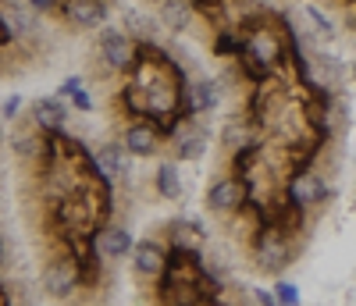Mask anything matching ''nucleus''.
I'll use <instances>...</instances> for the list:
<instances>
[{
    "instance_id": "nucleus-1",
    "label": "nucleus",
    "mask_w": 356,
    "mask_h": 306,
    "mask_svg": "<svg viewBox=\"0 0 356 306\" xmlns=\"http://www.w3.org/2000/svg\"><path fill=\"white\" fill-rule=\"evenodd\" d=\"M246 253H250V260H253V267H257L260 274H271V278H278V274L292 264V257H296V242H292L282 228L264 225V228L246 242Z\"/></svg>"
},
{
    "instance_id": "nucleus-2",
    "label": "nucleus",
    "mask_w": 356,
    "mask_h": 306,
    "mask_svg": "<svg viewBox=\"0 0 356 306\" xmlns=\"http://www.w3.org/2000/svg\"><path fill=\"white\" fill-rule=\"evenodd\" d=\"M292 104V89L282 75L267 79V82H257L250 89V100H246V118L257 132H271V125L278 121V114Z\"/></svg>"
},
{
    "instance_id": "nucleus-3",
    "label": "nucleus",
    "mask_w": 356,
    "mask_h": 306,
    "mask_svg": "<svg viewBox=\"0 0 356 306\" xmlns=\"http://www.w3.org/2000/svg\"><path fill=\"white\" fill-rule=\"evenodd\" d=\"M243 54H250L253 61H260L264 68H271L278 75L285 68V61H289V40L282 33V25L267 15V22H260L253 33L246 36V50Z\"/></svg>"
},
{
    "instance_id": "nucleus-4",
    "label": "nucleus",
    "mask_w": 356,
    "mask_h": 306,
    "mask_svg": "<svg viewBox=\"0 0 356 306\" xmlns=\"http://www.w3.org/2000/svg\"><path fill=\"white\" fill-rule=\"evenodd\" d=\"M246 200H250L246 182L225 171V175H214V178H211V186H207V196H203V207H207V214H214V218L228 221V218H235V214L243 210Z\"/></svg>"
},
{
    "instance_id": "nucleus-5",
    "label": "nucleus",
    "mask_w": 356,
    "mask_h": 306,
    "mask_svg": "<svg viewBox=\"0 0 356 306\" xmlns=\"http://www.w3.org/2000/svg\"><path fill=\"white\" fill-rule=\"evenodd\" d=\"M285 200L289 203H296L303 214H314L324 207V196H328V182H324V175L317 171V168H303V171H292L289 178H285Z\"/></svg>"
},
{
    "instance_id": "nucleus-6",
    "label": "nucleus",
    "mask_w": 356,
    "mask_h": 306,
    "mask_svg": "<svg viewBox=\"0 0 356 306\" xmlns=\"http://www.w3.org/2000/svg\"><path fill=\"white\" fill-rule=\"evenodd\" d=\"M136 54H139V43L122 33V29H104V36H100V61H104V68L107 72H132L136 68Z\"/></svg>"
},
{
    "instance_id": "nucleus-7",
    "label": "nucleus",
    "mask_w": 356,
    "mask_h": 306,
    "mask_svg": "<svg viewBox=\"0 0 356 306\" xmlns=\"http://www.w3.org/2000/svg\"><path fill=\"white\" fill-rule=\"evenodd\" d=\"M132 274L139 282H157L164 267H168V246L161 235H150V239H136V250H132Z\"/></svg>"
},
{
    "instance_id": "nucleus-8",
    "label": "nucleus",
    "mask_w": 356,
    "mask_h": 306,
    "mask_svg": "<svg viewBox=\"0 0 356 306\" xmlns=\"http://www.w3.org/2000/svg\"><path fill=\"white\" fill-rule=\"evenodd\" d=\"M82 285V271L75 257H54L43 264V292L54 299H68Z\"/></svg>"
},
{
    "instance_id": "nucleus-9",
    "label": "nucleus",
    "mask_w": 356,
    "mask_h": 306,
    "mask_svg": "<svg viewBox=\"0 0 356 306\" xmlns=\"http://www.w3.org/2000/svg\"><path fill=\"white\" fill-rule=\"evenodd\" d=\"M264 210H267V225L282 228L289 239H296L300 232H307V225H310V214H303L296 203H289L285 193H271V196L264 200Z\"/></svg>"
},
{
    "instance_id": "nucleus-10",
    "label": "nucleus",
    "mask_w": 356,
    "mask_h": 306,
    "mask_svg": "<svg viewBox=\"0 0 356 306\" xmlns=\"http://www.w3.org/2000/svg\"><path fill=\"white\" fill-rule=\"evenodd\" d=\"M118 143H122V150L129 157H157V150L164 146V136L150 121H129L122 129V136H118Z\"/></svg>"
},
{
    "instance_id": "nucleus-11",
    "label": "nucleus",
    "mask_w": 356,
    "mask_h": 306,
    "mask_svg": "<svg viewBox=\"0 0 356 306\" xmlns=\"http://www.w3.org/2000/svg\"><path fill=\"white\" fill-rule=\"evenodd\" d=\"M207 143H211V136H207L203 125H196V121H182L178 132L171 136V153H175V161H200L207 153Z\"/></svg>"
},
{
    "instance_id": "nucleus-12",
    "label": "nucleus",
    "mask_w": 356,
    "mask_h": 306,
    "mask_svg": "<svg viewBox=\"0 0 356 306\" xmlns=\"http://www.w3.org/2000/svg\"><path fill=\"white\" fill-rule=\"evenodd\" d=\"M97 171L104 182H122L132 175V157L122 150V143H104L97 146Z\"/></svg>"
},
{
    "instance_id": "nucleus-13",
    "label": "nucleus",
    "mask_w": 356,
    "mask_h": 306,
    "mask_svg": "<svg viewBox=\"0 0 356 306\" xmlns=\"http://www.w3.org/2000/svg\"><path fill=\"white\" fill-rule=\"evenodd\" d=\"M132 250H136V235H132L129 228H122V225L100 228V235H97V253H100V257L122 260V257H132Z\"/></svg>"
},
{
    "instance_id": "nucleus-14",
    "label": "nucleus",
    "mask_w": 356,
    "mask_h": 306,
    "mask_svg": "<svg viewBox=\"0 0 356 306\" xmlns=\"http://www.w3.org/2000/svg\"><path fill=\"white\" fill-rule=\"evenodd\" d=\"M253 139H260V132L250 125V118H243V114H235V118H228L225 125H221V136H218V143H221V150L232 153L235 150H243V146H250Z\"/></svg>"
},
{
    "instance_id": "nucleus-15",
    "label": "nucleus",
    "mask_w": 356,
    "mask_h": 306,
    "mask_svg": "<svg viewBox=\"0 0 356 306\" xmlns=\"http://www.w3.org/2000/svg\"><path fill=\"white\" fill-rule=\"evenodd\" d=\"M65 18L79 29H93L107 18V0H65Z\"/></svg>"
},
{
    "instance_id": "nucleus-16",
    "label": "nucleus",
    "mask_w": 356,
    "mask_h": 306,
    "mask_svg": "<svg viewBox=\"0 0 356 306\" xmlns=\"http://www.w3.org/2000/svg\"><path fill=\"white\" fill-rule=\"evenodd\" d=\"M157 15H161V22L171 29V33H186V29L196 22L193 0H157Z\"/></svg>"
},
{
    "instance_id": "nucleus-17",
    "label": "nucleus",
    "mask_w": 356,
    "mask_h": 306,
    "mask_svg": "<svg viewBox=\"0 0 356 306\" xmlns=\"http://www.w3.org/2000/svg\"><path fill=\"white\" fill-rule=\"evenodd\" d=\"M65 118H68V111H65V104L57 100V97H40V100H33V121H36V129H43V132H61Z\"/></svg>"
},
{
    "instance_id": "nucleus-18",
    "label": "nucleus",
    "mask_w": 356,
    "mask_h": 306,
    "mask_svg": "<svg viewBox=\"0 0 356 306\" xmlns=\"http://www.w3.org/2000/svg\"><path fill=\"white\" fill-rule=\"evenodd\" d=\"M154 193H157L161 200H178V196H182L178 161H157V168H154Z\"/></svg>"
},
{
    "instance_id": "nucleus-19",
    "label": "nucleus",
    "mask_w": 356,
    "mask_h": 306,
    "mask_svg": "<svg viewBox=\"0 0 356 306\" xmlns=\"http://www.w3.org/2000/svg\"><path fill=\"white\" fill-rule=\"evenodd\" d=\"M211 50H214V57H225V61H235L243 50H246V36L239 33V29H228V25H221V29H214V40H211Z\"/></svg>"
},
{
    "instance_id": "nucleus-20",
    "label": "nucleus",
    "mask_w": 356,
    "mask_h": 306,
    "mask_svg": "<svg viewBox=\"0 0 356 306\" xmlns=\"http://www.w3.org/2000/svg\"><path fill=\"white\" fill-rule=\"evenodd\" d=\"M0 18H4L11 36H29V33H33V18H29V11L22 4H4V8H0Z\"/></svg>"
},
{
    "instance_id": "nucleus-21",
    "label": "nucleus",
    "mask_w": 356,
    "mask_h": 306,
    "mask_svg": "<svg viewBox=\"0 0 356 306\" xmlns=\"http://www.w3.org/2000/svg\"><path fill=\"white\" fill-rule=\"evenodd\" d=\"M11 150H15V157H22V161L43 157V136L40 132H15Z\"/></svg>"
},
{
    "instance_id": "nucleus-22",
    "label": "nucleus",
    "mask_w": 356,
    "mask_h": 306,
    "mask_svg": "<svg viewBox=\"0 0 356 306\" xmlns=\"http://www.w3.org/2000/svg\"><path fill=\"white\" fill-rule=\"evenodd\" d=\"M125 29L136 43H150L154 40V22L146 18L143 11H125Z\"/></svg>"
},
{
    "instance_id": "nucleus-23",
    "label": "nucleus",
    "mask_w": 356,
    "mask_h": 306,
    "mask_svg": "<svg viewBox=\"0 0 356 306\" xmlns=\"http://www.w3.org/2000/svg\"><path fill=\"white\" fill-rule=\"evenodd\" d=\"M271 292H275L278 306H300V289H296L292 282H285V278H278Z\"/></svg>"
},
{
    "instance_id": "nucleus-24",
    "label": "nucleus",
    "mask_w": 356,
    "mask_h": 306,
    "mask_svg": "<svg viewBox=\"0 0 356 306\" xmlns=\"http://www.w3.org/2000/svg\"><path fill=\"white\" fill-rule=\"evenodd\" d=\"M303 11H307V18H310V22L317 25V33H321V36H332V33H335V25H332V18H324V15H321V11H317L314 4H307Z\"/></svg>"
},
{
    "instance_id": "nucleus-25",
    "label": "nucleus",
    "mask_w": 356,
    "mask_h": 306,
    "mask_svg": "<svg viewBox=\"0 0 356 306\" xmlns=\"http://www.w3.org/2000/svg\"><path fill=\"white\" fill-rule=\"evenodd\" d=\"M18 107H22V97H8V100H4V107H0V114H4L8 121H15Z\"/></svg>"
},
{
    "instance_id": "nucleus-26",
    "label": "nucleus",
    "mask_w": 356,
    "mask_h": 306,
    "mask_svg": "<svg viewBox=\"0 0 356 306\" xmlns=\"http://www.w3.org/2000/svg\"><path fill=\"white\" fill-rule=\"evenodd\" d=\"M79 89H82V79H79V75H72V79H65V82H61V97H72V93H79Z\"/></svg>"
},
{
    "instance_id": "nucleus-27",
    "label": "nucleus",
    "mask_w": 356,
    "mask_h": 306,
    "mask_svg": "<svg viewBox=\"0 0 356 306\" xmlns=\"http://www.w3.org/2000/svg\"><path fill=\"white\" fill-rule=\"evenodd\" d=\"M253 296H257V303H260V306H278L275 292H267V289H253Z\"/></svg>"
},
{
    "instance_id": "nucleus-28",
    "label": "nucleus",
    "mask_w": 356,
    "mask_h": 306,
    "mask_svg": "<svg viewBox=\"0 0 356 306\" xmlns=\"http://www.w3.org/2000/svg\"><path fill=\"white\" fill-rule=\"evenodd\" d=\"M57 4H61V0H29V8H33V11H54Z\"/></svg>"
},
{
    "instance_id": "nucleus-29",
    "label": "nucleus",
    "mask_w": 356,
    "mask_h": 306,
    "mask_svg": "<svg viewBox=\"0 0 356 306\" xmlns=\"http://www.w3.org/2000/svg\"><path fill=\"white\" fill-rule=\"evenodd\" d=\"M72 104H75L79 111H89V107H93V104H89V97L82 93V89H79V93H72Z\"/></svg>"
},
{
    "instance_id": "nucleus-30",
    "label": "nucleus",
    "mask_w": 356,
    "mask_h": 306,
    "mask_svg": "<svg viewBox=\"0 0 356 306\" xmlns=\"http://www.w3.org/2000/svg\"><path fill=\"white\" fill-rule=\"evenodd\" d=\"M193 306H228V303H225V299H214V303H207V299H203V303H193Z\"/></svg>"
},
{
    "instance_id": "nucleus-31",
    "label": "nucleus",
    "mask_w": 356,
    "mask_h": 306,
    "mask_svg": "<svg viewBox=\"0 0 356 306\" xmlns=\"http://www.w3.org/2000/svg\"><path fill=\"white\" fill-rule=\"evenodd\" d=\"M349 29H356V11L349 8Z\"/></svg>"
},
{
    "instance_id": "nucleus-32",
    "label": "nucleus",
    "mask_w": 356,
    "mask_h": 306,
    "mask_svg": "<svg viewBox=\"0 0 356 306\" xmlns=\"http://www.w3.org/2000/svg\"><path fill=\"white\" fill-rule=\"evenodd\" d=\"M0 267H4V242H0Z\"/></svg>"
},
{
    "instance_id": "nucleus-33",
    "label": "nucleus",
    "mask_w": 356,
    "mask_h": 306,
    "mask_svg": "<svg viewBox=\"0 0 356 306\" xmlns=\"http://www.w3.org/2000/svg\"><path fill=\"white\" fill-rule=\"evenodd\" d=\"M349 75H353V79H356V61H353V68H349Z\"/></svg>"
},
{
    "instance_id": "nucleus-34",
    "label": "nucleus",
    "mask_w": 356,
    "mask_h": 306,
    "mask_svg": "<svg viewBox=\"0 0 356 306\" xmlns=\"http://www.w3.org/2000/svg\"><path fill=\"white\" fill-rule=\"evenodd\" d=\"M346 8H356V0H346Z\"/></svg>"
}]
</instances>
